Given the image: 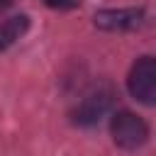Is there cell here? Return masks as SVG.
<instances>
[{
	"label": "cell",
	"instance_id": "52a82bcc",
	"mask_svg": "<svg viewBox=\"0 0 156 156\" xmlns=\"http://www.w3.org/2000/svg\"><path fill=\"white\" fill-rule=\"evenodd\" d=\"M12 5V0H0V10H5V7H10Z\"/></svg>",
	"mask_w": 156,
	"mask_h": 156
},
{
	"label": "cell",
	"instance_id": "7a4b0ae2",
	"mask_svg": "<svg viewBox=\"0 0 156 156\" xmlns=\"http://www.w3.org/2000/svg\"><path fill=\"white\" fill-rule=\"evenodd\" d=\"M110 134H112V141L119 149L132 151V149H139L141 144H146L149 127L139 115H134L129 110H119L110 119Z\"/></svg>",
	"mask_w": 156,
	"mask_h": 156
},
{
	"label": "cell",
	"instance_id": "3957f363",
	"mask_svg": "<svg viewBox=\"0 0 156 156\" xmlns=\"http://www.w3.org/2000/svg\"><path fill=\"white\" fill-rule=\"evenodd\" d=\"M146 12L141 7H117V10H100L95 12L93 22L98 29L105 32H129L144 24Z\"/></svg>",
	"mask_w": 156,
	"mask_h": 156
},
{
	"label": "cell",
	"instance_id": "5b68a950",
	"mask_svg": "<svg viewBox=\"0 0 156 156\" xmlns=\"http://www.w3.org/2000/svg\"><path fill=\"white\" fill-rule=\"evenodd\" d=\"M29 29V17L27 15H15L0 22V51L10 49L17 39H22Z\"/></svg>",
	"mask_w": 156,
	"mask_h": 156
},
{
	"label": "cell",
	"instance_id": "6da1fadb",
	"mask_svg": "<svg viewBox=\"0 0 156 156\" xmlns=\"http://www.w3.org/2000/svg\"><path fill=\"white\" fill-rule=\"evenodd\" d=\"M127 90L136 102L156 107V56H141L132 63L127 76Z\"/></svg>",
	"mask_w": 156,
	"mask_h": 156
},
{
	"label": "cell",
	"instance_id": "277c9868",
	"mask_svg": "<svg viewBox=\"0 0 156 156\" xmlns=\"http://www.w3.org/2000/svg\"><path fill=\"white\" fill-rule=\"evenodd\" d=\"M110 102H112V95H110V90H93V93H88L76 107H73V112H71V119H73V124H78V127H93V124H98L100 119H102V115L110 110Z\"/></svg>",
	"mask_w": 156,
	"mask_h": 156
},
{
	"label": "cell",
	"instance_id": "8992f818",
	"mask_svg": "<svg viewBox=\"0 0 156 156\" xmlns=\"http://www.w3.org/2000/svg\"><path fill=\"white\" fill-rule=\"evenodd\" d=\"M44 2L54 10H73L78 5V0H44Z\"/></svg>",
	"mask_w": 156,
	"mask_h": 156
}]
</instances>
